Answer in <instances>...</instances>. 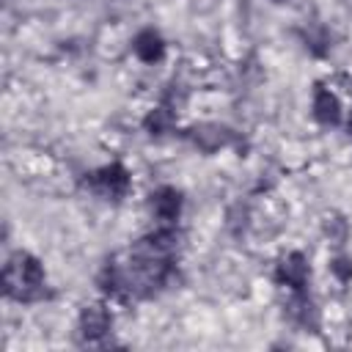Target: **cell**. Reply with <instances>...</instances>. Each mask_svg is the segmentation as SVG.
<instances>
[{
  "mask_svg": "<svg viewBox=\"0 0 352 352\" xmlns=\"http://www.w3.org/2000/svg\"><path fill=\"white\" fill-rule=\"evenodd\" d=\"M3 286L6 294L16 302H36L47 294V278H44V267L36 256L19 250L6 261L3 270Z\"/></svg>",
  "mask_w": 352,
  "mask_h": 352,
  "instance_id": "6da1fadb",
  "label": "cell"
},
{
  "mask_svg": "<svg viewBox=\"0 0 352 352\" xmlns=\"http://www.w3.org/2000/svg\"><path fill=\"white\" fill-rule=\"evenodd\" d=\"M88 187L107 201H121L129 192V173L121 162H110L88 176Z\"/></svg>",
  "mask_w": 352,
  "mask_h": 352,
  "instance_id": "7a4b0ae2",
  "label": "cell"
},
{
  "mask_svg": "<svg viewBox=\"0 0 352 352\" xmlns=\"http://www.w3.org/2000/svg\"><path fill=\"white\" fill-rule=\"evenodd\" d=\"M110 311L104 305H88L82 308L80 314V322H77V330H80V341L82 344H99L107 333H110Z\"/></svg>",
  "mask_w": 352,
  "mask_h": 352,
  "instance_id": "3957f363",
  "label": "cell"
},
{
  "mask_svg": "<svg viewBox=\"0 0 352 352\" xmlns=\"http://www.w3.org/2000/svg\"><path fill=\"white\" fill-rule=\"evenodd\" d=\"M148 206H151V214L157 217L160 226H176L179 214H182V192L176 187H157L151 195H148Z\"/></svg>",
  "mask_w": 352,
  "mask_h": 352,
  "instance_id": "277c9868",
  "label": "cell"
},
{
  "mask_svg": "<svg viewBox=\"0 0 352 352\" xmlns=\"http://www.w3.org/2000/svg\"><path fill=\"white\" fill-rule=\"evenodd\" d=\"M308 275H311V270H308V261H305L302 253H289V256L278 264V272H275L278 283L289 286L292 292H305Z\"/></svg>",
  "mask_w": 352,
  "mask_h": 352,
  "instance_id": "5b68a950",
  "label": "cell"
},
{
  "mask_svg": "<svg viewBox=\"0 0 352 352\" xmlns=\"http://www.w3.org/2000/svg\"><path fill=\"white\" fill-rule=\"evenodd\" d=\"M311 110H314V118L322 124V126H336L341 121V102L336 94H330L327 88L316 85L314 91V102H311Z\"/></svg>",
  "mask_w": 352,
  "mask_h": 352,
  "instance_id": "8992f818",
  "label": "cell"
},
{
  "mask_svg": "<svg viewBox=\"0 0 352 352\" xmlns=\"http://www.w3.org/2000/svg\"><path fill=\"white\" fill-rule=\"evenodd\" d=\"M132 52H135L143 63H157V60H162V55H165V41H162V36H160L154 28H143V30L132 38Z\"/></svg>",
  "mask_w": 352,
  "mask_h": 352,
  "instance_id": "52a82bcc",
  "label": "cell"
},
{
  "mask_svg": "<svg viewBox=\"0 0 352 352\" xmlns=\"http://www.w3.org/2000/svg\"><path fill=\"white\" fill-rule=\"evenodd\" d=\"M190 138H192V140H195V146H198V148H204V151H214V148L228 146V143L234 140L231 129L217 126V124H201V126H195V129L190 132Z\"/></svg>",
  "mask_w": 352,
  "mask_h": 352,
  "instance_id": "ba28073f",
  "label": "cell"
},
{
  "mask_svg": "<svg viewBox=\"0 0 352 352\" xmlns=\"http://www.w3.org/2000/svg\"><path fill=\"white\" fill-rule=\"evenodd\" d=\"M173 126V113L168 110V107H157V110H151L148 116H146V129L151 132V135H162V132H168Z\"/></svg>",
  "mask_w": 352,
  "mask_h": 352,
  "instance_id": "9c48e42d",
  "label": "cell"
},
{
  "mask_svg": "<svg viewBox=\"0 0 352 352\" xmlns=\"http://www.w3.org/2000/svg\"><path fill=\"white\" fill-rule=\"evenodd\" d=\"M330 270H333V275H336L341 283L352 280V261H349L346 256H338V258H333V261H330Z\"/></svg>",
  "mask_w": 352,
  "mask_h": 352,
  "instance_id": "30bf717a",
  "label": "cell"
},
{
  "mask_svg": "<svg viewBox=\"0 0 352 352\" xmlns=\"http://www.w3.org/2000/svg\"><path fill=\"white\" fill-rule=\"evenodd\" d=\"M278 3H280V0H278Z\"/></svg>",
  "mask_w": 352,
  "mask_h": 352,
  "instance_id": "8fae6325",
  "label": "cell"
}]
</instances>
